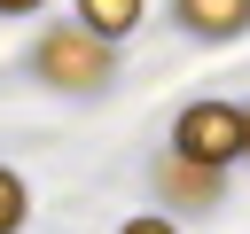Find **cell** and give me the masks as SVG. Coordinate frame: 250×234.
Listing matches in <instances>:
<instances>
[{"instance_id":"1","label":"cell","mask_w":250,"mask_h":234,"mask_svg":"<svg viewBox=\"0 0 250 234\" xmlns=\"http://www.w3.org/2000/svg\"><path fill=\"white\" fill-rule=\"evenodd\" d=\"M172 148H180V164H227V156H242V109L195 101V109L172 125Z\"/></svg>"},{"instance_id":"2","label":"cell","mask_w":250,"mask_h":234,"mask_svg":"<svg viewBox=\"0 0 250 234\" xmlns=\"http://www.w3.org/2000/svg\"><path fill=\"white\" fill-rule=\"evenodd\" d=\"M39 70H47L55 86H102V78H109V47H94L86 23H78V31H47V39H39Z\"/></svg>"},{"instance_id":"3","label":"cell","mask_w":250,"mask_h":234,"mask_svg":"<svg viewBox=\"0 0 250 234\" xmlns=\"http://www.w3.org/2000/svg\"><path fill=\"white\" fill-rule=\"evenodd\" d=\"M180 23L203 39H234V31H250V0H180Z\"/></svg>"},{"instance_id":"4","label":"cell","mask_w":250,"mask_h":234,"mask_svg":"<svg viewBox=\"0 0 250 234\" xmlns=\"http://www.w3.org/2000/svg\"><path fill=\"white\" fill-rule=\"evenodd\" d=\"M78 23H86L94 39H125V31L141 23V0H78Z\"/></svg>"},{"instance_id":"5","label":"cell","mask_w":250,"mask_h":234,"mask_svg":"<svg viewBox=\"0 0 250 234\" xmlns=\"http://www.w3.org/2000/svg\"><path fill=\"white\" fill-rule=\"evenodd\" d=\"M16 226H23V179L0 164V234H16Z\"/></svg>"},{"instance_id":"6","label":"cell","mask_w":250,"mask_h":234,"mask_svg":"<svg viewBox=\"0 0 250 234\" xmlns=\"http://www.w3.org/2000/svg\"><path fill=\"white\" fill-rule=\"evenodd\" d=\"M125 234H180V226H172V218H133Z\"/></svg>"},{"instance_id":"7","label":"cell","mask_w":250,"mask_h":234,"mask_svg":"<svg viewBox=\"0 0 250 234\" xmlns=\"http://www.w3.org/2000/svg\"><path fill=\"white\" fill-rule=\"evenodd\" d=\"M0 8H8V16H23V8H39V0H0Z\"/></svg>"},{"instance_id":"8","label":"cell","mask_w":250,"mask_h":234,"mask_svg":"<svg viewBox=\"0 0 250 234\" xmlns=\"http://www.w3.org/2000/svg\"><path fill=\"white\" fill-rule=\"evenodd\" d=\"M242 156H250V109H242Z\"/></svg>"}]
</instances>
